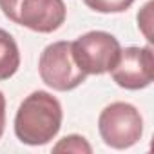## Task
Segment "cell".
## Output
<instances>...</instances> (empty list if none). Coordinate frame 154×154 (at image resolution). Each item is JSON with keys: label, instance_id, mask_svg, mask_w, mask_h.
Masks as SVG:
<instances>
[{"label": "cell", "instance_id": "3", "mask_svg": "<svg viewBox=\"0 0 154 154\" xmlns=\"http://www.w3.org/2000/svg\"><path fill=\"white\" fill-rule=\"evenodd\" d=\"M38 71L42 82L60 93L76 89L87 78V74L78 67L72 56V42L65 40L49 44L42 51Z\"/></svg>", "mask_w": 154, "mask_h": 154}, {"label": "cell", "instance_id": "8", "mask_svg": "<svg viewBox=\"0 0 154 154\" xmlns=\"http://www.w3.org/2000/svg\"><path fill=\"white\" fill-rule=\"evenodd\" d=\"M54 152H76V154H91L93 147L87 143V140L84 136L78 134H69L65 138H62L54 147Z\"/></svg>", "mask_w": 154, "mask_h": 154}, {"label": "cell", "instance_id": "7", "mask_svg": "<svg viewBox=\"0 0 154 154\" xmlns=\"http://www.w3.org/2000/svg\"><path fill=\"white\" fill-rule=\"evenodd\" d=\"M20 67V51L15 38L0 27V80H8Z\"/></svg>", "mask_w": 154, "mask_h": 154}, {"label": "cell", "instance_id": "10", "mask_svg": "<svg viewBox=\"0 0 154 154\" xmlns=\"http://www.w3.org/2000/svg\"><path fill=\"white\" fill-rule=\"evenodd\" d=\"M4 125H6V96L0 91V138L4 134Z\"/></svg>", "mask_w": 154, "mask_h": 154}, {"label": "cell", "instance_id": "5", "mask_svg": "<svg viewBox=\"0 0 154 154\" xmlns=\"http://www.w3.org/2000/svg\"><path fill=\"white\" fill-rule=\"evenodd\" d=\"M120 42L105 31H89L72 42V56L85 74L109 72L120 56Z\"/></svg>", "mask_w": 154, "mask_h": 154}, {"label": "cell", "instance_id": "9", "mask_svg": "<svg viewBox=\"0 0 154 154\" xmlns=\"http://www.w3.org/2000/svg\"><path fill=\"white\" fill-rule=\"evenodd\" d=\"M85 6L98 13H122L127 11L134 0H84Z\"/></svg>", "mask_w": 154, "mask_h": 154}, {"label": "cell", "instance_id": "4", "mask_svg": "<svg viewBox=\"0 0 154 154\" xmlns=\"http://www.w3.org/2000/svg\"><path fill=\"white\" fill-rule=\"evenodd\" d=\"M98 131L105 145L112 149H129L140 141L143 134V120L134 105L114 102L102 111Z\"/></svg>", "mask_w": 154, "mask_h": 154}, {"label": "cell", "instance_id": "2", "mask_svg": "<svg viewBox=\"0 0 154 154\" xmlns=\"http://www.w3.org/2000/svg\"><path fill=\"white\" fill-rule=\"evenodd\" d=\"M0 9L11 22L35 33H53L65 22L63 0H0Z\"/></svg>", "mask_w": 154, "mask_h": 154}, {"label": "cell", "instance_id": "6", "mask_svg": "<svg viewBox=\"0 0 154 154\" xmlns=\"http://www.w3.org/2000/svg\"><path fill=\"white\" fill-rule=\"evenodd\" d=\"M112 80L129 91H138L154 80V53L152 47H125L120 51L116 65L109 71Z\"/></svg>", "mask_w": 154, "mask_h": 154}, {"label": "cell", "instance_id": "1", "mask_svg": "<svg viewBox=\"0 0 154 154\" xmlns=\"http://www.w3.org/2000/svg\"><path fill=\"white\" fill-rule=\"evenodd\" d=\"M62 105L47 91L31 93L15 116V134L26 145L49 143L62 127Z\"/></svg>", "mask_w": 154, "mask_h": 154}]
</instances>
